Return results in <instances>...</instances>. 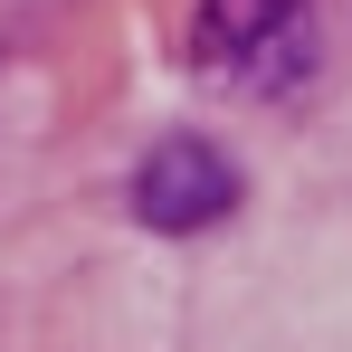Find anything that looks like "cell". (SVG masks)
<instances>
[{
  "label": "cell",
  "instance_id": "6da1fadb",
  "mask_svg": "<svg viewBox=\"0 0 352 352\" xmlns=\"http://www.w3.org/2000/svg\"><path fill=\"white\" fill-rule=\"evenodd\" d=\"M238 200H248V181H238V162L210 143V133H172V143H153V153L133 162V219L162 229V238L219 229Z\"/></svg>",
  "mask_w": 352,
  "mask_h": 352
},
{
  "label": "cell",
  "instance_id": "7a4b0ae2",
  "mask_svg": "<svg viewBox=\"0 0 352 352\" xmlns=\"http://www.w3.org/2000/svg\"><path fill=\"white\" fill-rule=\"evenodd\" d=\"M295 19H305V0H200L190 48H200V67H238V58H267Z\"/></svg>",
  "mask_w": 352,
  "mask_h": 352
}]
</instances>
